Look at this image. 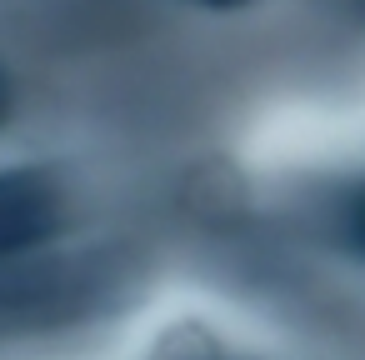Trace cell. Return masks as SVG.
<instances>
[{"mask_svg":"<svg viewBox=\"0 0 365 360\" xmlns=\"http://www.w3.org/2000/svg\"><path fill=\"white\" fill-rule=\"evenodd\" d=\"M51 220H56V205L36 180H0V250L41 240Z\"/></svg>","mask_w":365,"mask_h":360,"instance_id":"obj_1","label":"cell"},{"mask_svg":"<svg viewBox=\"0 0 365 360\" xmlns=\"http://www.w3.org/2000/svg\"><path fill=\"white\" fill-rule=\"evenodd\" d=\"M205 6H245V0H205Z\"/></svg>","mask_w":365,"mask_h":360,"instance_id":"obj_2","label":"cell"},{"mask_svg":"<svg viewBox=\"0 0 365 360\" xmlns=\"http://www.w3.org/2000/svg\"><path fill=\"white\" fill-rule=\"evenodd\" d=\"M355 230H360V240H365V210H360V225H355Z\"/></svg>","mask_w":365,"mask_h":360,"instance_id":"obj_3","label":"cell"}]
</instances>
